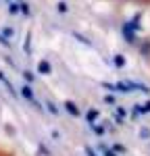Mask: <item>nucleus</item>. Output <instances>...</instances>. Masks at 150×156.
Wrapping results in <instances>:
<instances>
[{
    "mask_svg": "<svg viewBox=\"0 0 150 156\" xmlns=\"http://www.w3.org/2000/svg\"><path fill=\"white\" fill-rule=\"evenodd\" d=\"M12 2H15V0H12Z\"/></svg>",
    "mask_w": 150,
    "mask_h": 156,
    "instance_id": "nucleus-12",
    "label": "nucleus"
},
{
    "mask_svg": "<svg viewBox=\"0 0 150 156\" xmlns=\"http://www.w3.org/2000/svg\"><path fill=\"white\" fill-rule=\"evenodd\" d=\"M9 12H11V15H17V12H21V6H19V2H11V4H9Z\"/></svg>",
    "mask_w": 150,
    "mask_h": 156,
    "instance_id": "nucleus-3",
    "label": "nucleus"
},
{
    "mask_svg": "<svg viewBox=\"0 0 150 156\" xmlns=\"http://www.w3.org/2000/svg\"><path fill=\"white\" fill-rule=\"evenodd\" d=\"M21 94H23L27 100H34V92H31V87H29V85H23V87H21Z\"/></svg>",
    "mask_w": 150,
    "mask_h": 156,
    "instance_id": "nucleus-2",
    "label": "nucleus"
},
{
    "mask_svg": "<svg viewBox=\"0 0 150 156\" xmlns=\"http://www.w3.org/2000/svg\"><path fill=\"white\" fill-rule=\"evenodd\" d=\"M23 77L27 79V81H29V83L34 81V73H31V71H23Z\"/></svg>",
    "mask_w": 150,
    "mask_h": 156,
    "instance_id": "nucleus-7",
    "label": "nucleus"
},
{
    "mask_svg": "<svg viewBox=\"0 0 150 156\" xmlns=\"http://www.w3.org/2000/svg\"><path fill=\"white\" fill-rule=\"evenodd\" d=\"M0 46H4V48H9V46H11V42H9L6 37L2 36V31H0Z\"/></svg>",
    "mask_w": 150,
    "mask_h": 156,
    "instance_id": "nucleus-6",
    "label": "nucleus"
},
{
    "mask_svg": "<svg viewBox=\"0 0 150 156\" xmlns=\"http://www.w3.org/2000/svg\"><path fill=\"white\" fill-rule=\"evenodd\" d=\"M23 50H25V52H29V50H31V34H27V36H25V46H23Z\"/></svg>",
    "mask_w": 150,
    "mask_h": 156,
    "instance_id": "nucleus-4",
    "label": "nucleus"
},
{
    "mask_svg": "<svg viewBox=\"0 0 150 156\" xmlns=\"http://www.w3.org/2000/svg\"><path fill=\"white\" fill-rule=\"evenodd\" d=\"M59 11H61V12L67 11V4H65V2H59Z\"/></svg>",
    "mask_w": 150,
    "mask_h": 156,
    "instance_id": "nucleus-10",
    "label": "nucleus"
},
{
    "mask_svg": "<svg viewBox=\"0 0 150 156\" xmlns=\"http://www.w3.org/2000/svg\"><path fill=\"white\" fill-rule=\"evenodd\" d=\"M2 36H4V37H6V40H9V42H11V37L15 36V29H11V27H6V29L2 31Z\"/></svg>",
    "mask_w": 150,
    "mask_h": 156,
    "instance_id": "nucleus-5",
    "label": "nucleus"
},
{
    "mask_svg": "<svg viewBox=\"0 0 150 156\" xmlns=\"http://www.w3.org/2000/svg\"><path fill=\"white\" fill-rule=\"evenodd\" d=\"M65 106H67V110H71L73 115H77V108H75V104H71V102H67Z\"/></svg>",
    "mask_w": 150,
    "mask_h": 156,
    "instance_id": "nucleus-9",
    "label": "nucleus"
},
{
    "mask_svg": "<svg viewBox=\"0 0 150 156\" xmlns=\"http://www.w3.org/2000/svg\"><path fill=\"white\" fill-rule=\"evenodd\" d=\"M19 6H21V12H23V15H29V6H27L25 2H19Z\"/></svg>",
    "mask_w": 150,
    "mask_h": 156,
    "instance_id": "nucleus-8",
    "label": "nucleus"
},
{
    "mask_svg": "<svg viewBox=\"0 0 150 156\" xmlns=\"http://www.w3.org/2000/svg\"><path fill=\"white\" fill-rule=\"evenodd\" d=\"M38 71L42 73V75H48V73H50V65L46 62V60H42V62L38 65Z\"/></svg>",
    "mask_w": 150,
    "mask_h": 156,
    "instance_id": "nucleus-1",
    "label": "nucleus"
},
{
    "mask_svg": "<svg viewBox=\"0 0 150 156\" xmlns=\"http://www.w3.org/2000/svg\"><path fill=\"white\" fill-rule=\"evenodd\" d=\"M4 79H6V77H4V75H2V73H0V83H2V81H4Z\"/></svg>",
    "mask_w": 150,
    "mask_h": 156,
    "instance_id": "nucleus-11",
    "label": "nucleus"
}]
</instances>
